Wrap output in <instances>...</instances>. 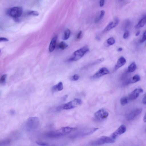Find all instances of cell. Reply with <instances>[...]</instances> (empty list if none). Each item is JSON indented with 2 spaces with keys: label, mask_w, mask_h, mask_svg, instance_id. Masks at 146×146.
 <instances>
[{
  "label": "cell",
  "mask_w": 146,
  "mask_h": 146,
  "mask_svg": "<svg viewBox=\"0 0 146 146\" xmlns=\"http://www.w3.org/2000/svg\"><path fill=\"white\" fill-rule=\"evenodd\" d=\"M82 103L81 100L78 98L74 99L73 100L68 102L63 105V109L65 110H69L75 108L80 106Z\"/></svg>",
  "instance_id": "obj_5"
},
{
  "label": "cell",
  "mask_w": 146,
  "mask_h": 146,
  "mask_svg": "<svg viewBox=\"0 0 146 146\" xmlns=\"http://www.w3.org/2000/svg\"><path fill=\"white\" fill-rule=\"evenodd\" d=\"M68 45L64 41L60 42L58 44V47L62 50L66 48Z\"/></svg>",
  "instance_id": "obj_23"
},
{
  "label": "cell",
  "mask_w": 146,
  "mask_h": 146,
  "mask_svg": "<svg viewBox=\"0 0 146 146\" xmlns=\"http://www.w3.org/2000/svg\"><path fill=\"white\" fill-rule=\"evenodd\" d=\"M105 13V11L104 10H101L100 11V15L96 19L95 22H98L103 17Z\"/></svg>",
  "instance_id": "obj_22"
},
{
  "label": "cell",
  "mask_w": 146,
  "mask_h": 146,
  "mask_svg": "<svg viewBox=\"0 0 146 146\" xmlns=\"http://www.w3.org/2000/svg\"><path fill=\"white\" fill-rule=\"evenodd\" d=\"M136 68V65L134 62H132L128 66L127 72L130 73L134 71Z\"/></svg>",
  "instance_id": "obj_19"
},
{
  "label": "cell",
  "mask_w": 146,
  "mask_h": 146,
  "mask_svg": "<svg viewBox=\"0 0 146 146\" xmlns=\"http://www.w3.org/2000/svg\"><path fill=\"white\" fill-rule=\"evenodd\" d=\"M126 129V126L124 125H121L113 132L110 135V137L115 140L120 135L124 133Z\"/></svg>",
  "instance_id": "obj_7"
},
{
  "label": "cell",
  "mask_w": 146,
  "mask_h": 146,
  "mask_svg": "<svg viewBox=\"0 0 146 146\" xmlns=\"http://www.w3.org/2000/svg\"><path fill=\"white\" fill-rule=\"evenodd\" d=\"M98 129V128H93L90 129L86 131L82 134L83 135H90Z\"/></svg>",
  "instance_id": "obj_20"
},
{
  "label": "cell",
  "mask_w": 146,
  "mask_h": 146,
  "mask_svg": "<svg viewBox=\"0 0 146 146\" xmlns=\"http://www.w3.org/2000/svg\"><path fill=\"white\" fill-rule=\"evenodd\" d=\"M129 35V32L128 31H126L124 33L123 37L124 39H126L128 38Z\"/></svg>",
  "instance_id": "obj_30"
},
{
  "label": "cell",
  "mask_w": 146,
  "mask_h": 146,
  "mask_svg": "<svg viewBox=\"0 0 146 146\" xmlns=\"http://www.w3.org/2000/svg\"><path fill=\"white\" fill-rule=\"evenodd\" d=\"M109 115V113L105 109L102 108L94 114L95 118L98 120H102L107 118Z\"/></svg>",
  "instance_id": "obj_6"
},
{
  "label": "cell",
  "mask_w": 146,
  "mask_h": 146,
  "mask_svg": "<svg viewBox=\"0 0 146 146\" xmlns=\"http://www.w3.org/2000/svg\"><path fill=\"white\" fill-rule=\"evenodd\" d=\"M47 137L54 138L60 137L64 135L60 129L55 131H52L47 133L46 134Z\"/></svg>",
  "instance_id": "obj_12"
},
{
  "label": "cell",
  "mask_w": 146,
  "mask_h": 146,
  "mask_svg": "<svg viewBox=\"0 0 146 146\" xmlns=\"http://www.w3.org/2000/svg\"><path fill=\"white\" fill-rule=\"evenodd\" d=\"M57 39V36L55 35L51 39L49 47V50L50 52H52L54 49Z\"/></svg>",
  "instance_id": "obj_15"
},
{
  "label": "cell",
  "mask_w": 146,
  "mask_h": 146,
  "mask_svg": "<svg viewBox=\"0 0 146 146\" xmlns=\"http://www.w3.org/2000/svg\"><path fill=\"white\" fill-rule=\"evenodd\" d=\"M28 14L34 16H38L39 15V13L36 11H31L28 12Z\"/></svg>",
  "instance_id": "obj_28"
},
{
  "label": "cell",
  "mask_w": 146,
  "mask_h": 146,
  "mask_svg": "<svg viewBox=\"0 0 146 146\" xmlns=\"http://www.w3.org/2000/svg\"><path fill=\"white\" fill-rule=\"evenodd\" d=\"M145 131H146V129H145Z\"/></svg>",
  "instance_id": "obj_43"
},
{
  "label": "cell",
  "mask_w": 146,
  "mask_h": 146,
  "mask_svg": "<svg viewBox=\"0 0 146 146\" xmlns=\"http://www.w3.org/2000/svg\"><path fill=\"white\" fill-rule=\"evenodd\" d=\"M109 73L110 71L108 68L106 67H102L99 69L92 78L94 79L98 78L104 75L108 74Z\"/></svg>",
  "instance_id": "obj_9"
},
{
  "label": "cell",
  "mask_w": 146,
  "mask_h": 146,
  "mask_svg": "<svg viewBox=\"0 0 146 146\" xmlns=\"http://www.w3.org/2000/svg\"><path fill=\"white\" fill-rule=\"evenodd\" d=\"M122 50V48H119L117 50V51L118 52L121 51Z\"/></svg>",
  "instance_id": "obj_40"
},
{
  "label": "cell",
  "mask_w": 146,
  "mask_h": 146,
  "mask_svg": "<svg viewBox=\"0 0 146 146\" xmlns=\"http://www.w3.org/2000/svg\"><path fill=\"white\" fill-rule=\"evenodd\" d=\"M143 120L145 122H146V113L144 116Z\"/></svg>",
  "instance_id": "obj_37"
},
{
  "label": "cell",
  "mask_w": 146,
  "mask_h": 146,
  "mask_svg": "<svg viewBox=\"0 0 146 146\" xmlns=\"http://www.w3.org/2000/svg\"><path fill=\"white\" fill-rule=\"evenodd\" d=\"M143 92V90L141 88H137L135 89L129 95V100H132L136 99Z\"/></svg>",
  "instance_id": "obj_11"
},
{
  "label": "cell",
  "mask_w": 146,
  "mask_h": 146,
  "mask_svg": "<svg viewBox=\"0 0 146 146\" xmlns=\"http://www.w3.org/2000/svg\"><path fill=\"white\" fill-rule=\"evenodd\" d=\"M76 128L69 127H65L61 128L60 129L64 135L68 134L75 130Z\"/></svg>",
  "instance_id": "obj_16"
},
{
  "label": "cell",
  "mask_w": 146,
  "mask_h": 146,
  "mask_svg": "<svg viewBox=\"0 0 146 146\" xmlns=\"http://www.w3.org/2000/svg\"><path fill=\"white\" fill-rule=\"evenodd\" d=\"M89 50V48L87 46H85L76 50L69 59V61H75L79 60L88 52Z\"/></svg>",
  "instance_id": "obj_1"
},
{
  "label": "cell",
  "mask_w": 146,
  "mask_h": 146,
  "mask_svg": "<svg viewBox=\"0 0 146 146\" xmlns=\"http://www.w3.org/2000/svg\"><path fill=\"white\" fill-rule=\"evenodd\" d=\"M140 79V78L139 76L136 74L130 78L126 80L123 84L125 85H127L130 84L136 83L139 81Z\"/></svg>",
  "instance_id": "obj_13"
},
{
  "label": "cell",
  "mask_w": 146,
  "mask_h": 146,
  "mask_svg": "<svg viewBox=\"0 0 146 146\" xmlns=\"http://www.w3.org/2000/svg\"><path fill=\"white\" fill-rule=\"evenodd\" d=\"M23 9L20 7H14L10 9L8 11V13L11 17L14 19L17 18L22 14Z\"/></svg>",
  "instance_id": "obj_4"
},
{
  "label": "cell",
  "mask_w": 146,
  "mask_h": 146,
  "mask_svg": "<svg viewBox=\"0 0 146 146\" xmlns=\"http://www.w3.org/2000/svg\"><path fill=\"white\" fill-rule=\"evenodd\" d=\"M39 120L38 117H29L26 122L27 128L28 130H32L36 128L39 124Z\"/></svg>",
  "instance_id": "obj_3"
},
{
  "label": "cell",
  "mask_w": 146,
  "mask_h": 146,
  "mask_svg": "<svg viewBox=\"0 0 146 146\" xmlns=\"http://www.w3.org/2000/svg\"><path fill=\"white\" fill-rule=\"evenodd\" d=\"M7 78V75L4 74L2 75L0 79V82L1 83H4L6 81V78Z\"/></svg>",
  "instance_id": "obj_27"
},
{
  "label": "cell",
  "mask_w": 146,
  "mask_h": 146,
  "mask_svg": "<svg viewBox=\"0 0 146 146\" xmlns=\"http://www.w3.org/2000/svg\"><path fill=\"white\" fill-rule=\"evenodd\" d=\"M36 143L38 145L42 146H47L48 145V143L40 141H36Z\"/></svg>",
  "instance_id": "obj_26"
},
{
  "label": "cell",
  "mask_w": 146,
  "mask_h": 146,
  "mask_svg": "<svg viewBox=\"0 0 146 146\" xmlns=\"http://www.w3.org/2000/svg\"><path fill=\"white\" fill-rule=\"evenodd\" d=\"M105 1L104 0H101L100 2V6L101 7H103L104 3Z\"/></svg>",
  "instance_id": "obj_36"
},
{
  "label": "cell",
  "mask_w": 146,
  "mask_h": 146,
  "mask_svg": "<svg viewBox=\"0 0 146 146\" xmlns=\"http://www.w3.org/2000/svg\"><path fill=\"white\" fill-rule=\"evenodd\" d=\"M140 31H138L137 33H136L135 34V36H138L140 34Z\"/></svg>",
  "instance_id": "obj_39"
},
{
  "label": "cell",
  "mask_w": 146,
  "mask_h": 146,
  "mask_svg": "<svg viewBox=\"0 0 146 146\" xmlns=\"http://www.w3.org/2000/svg\"><path fill=\"white\" fill-rule=\"evenodd\" d=\"M119 22V19L117 17H115L113 21L110 22L107 25L104 29V31L107 32L116 27L118 24Z\"/></svg>",
  "instance_id": "obj_10"
},
{
  "label": "cell",
  "mask_w": 146,
  "mask_h": 146,
  "mask_svg": "<svg viewBox=\"0 0 146 146\" xmlns=\"http://www.w3.org/2000/svg\"><path fill=\"white\" fill-rule=\"evenodd\" d=\"M10 142L9 140H6L0 142V145H5L9 143Z\"/></svg>",
  "instance_id": "obj_31"
},
{
  "label": "cell",
  "mask_w": 146,
  "mask_h": 146,
  "mask_svg": "<svg viewBox=\"0 0 146 146\" xmlns=\"http://www.w3.org/2000/svg\"><path fill=\"white\" fill-rule=\"evenodd\" d=\"M82 33V31H80L78 33V34L76 36V38L77 39H79L80 38V37Z\"/></svg>",
  "instance_id": "obj_35"
},
{
  "label": "cell",
  "mask_w": 146,
  "mask_h": 146,
  "mask_svg": "<svg viewBox=\"0 0 146 146\" xmlns=\"http://www.w3.org/2000/svg\"><path fill=\"white\" fill-rule=\"evenodd\" d=\"M68 97V96L67 95H66L65 96L63 97V100L64 101H65V100L66 99V98H67Z\"/></svg>",
  "instance_id": "obj_38"
},
{
  "label": "cell",
  "mask_w": 146,
  "mask_h": 146,
  "mask_svg": "<svg viewBox=\"0 0 146 146\" xmlns=\"http://www.w3.org/2000/svg\"><path fill=\"white\" fill-rule=\"evenodd\" d=\"M9 39L5 37H1L0 38V41H8Z\"/></svg>",
  "instance_id": "obj_34"
},
{
  "label": "cell",
  "mask_w": 146,
  "mask_h": 146,
  "mask_svg": "<svg viewBox=\"0 0 146 146\" xmlns=\"http://www.w3.org/2000/svg\"><path fill=\"white\" fill-rule=\"evenodd\" d=\"M11 113H14V111H12H12H11Z\"/></svg>",
  "instance_id": "obj_41"
},
{
  "label": "cell",
  "mask_w": 146,
  "mask_h": 146,
  "mask_svg": "<svg viewBox=\"0 0 146 146\" xmlns=\"http://www.w3.org/2000/svg\"><path fill=\"white\" fill-rule=\"evenodd\" d=\"M146 40V31H145L143 34L142 39L140 41V43H142Z\"/></svg>",
  "instance_id": "obj_29"
},
{
  "label": "cell",
  "mask_w": 146,
  "mask_h": 146,
  "mask_svg": "<svg viewBox=\"0 0 146 146\" xmlns=\"http://www.w3.org/2000/svg\"><path fill=\"white\" fill-rule=\"evenodd\" d=\"M142 111L141 108H138L132 111L127 115V119L129 121L134 119L141 113Z\"/></svg>",
  "instance_id": "obj_8"
},
{
  "label": "cell",
  "mask_w": 146,
  "mask_h": 146,
  "mask_svg": "<svg viewBox=\"0 0 146 146\" xmlns=\"http://www.w3.org/2000/svg\"><path fill=\"white\" fill-rule=\"evenodd\" d=\"M142 102L144 104L146 105V93L144 94Z\"/></svg>",
  "instance_id": "obj_33"
},
{
  "label": "cell",
  "mask_w": 146,
  "mask_h": 146,
  "mask_svg": "<svg viewBox=\"0 0 146 146\" xmlns=\"http://www.w3.org/2000/svg\"><path fill=\"white\" fill-rule=\"evenodd\" d=\"M128 99L126 97L122 98L120 100V103L122 106H124L128 103Z\"/></svg>",
  "instance_id": "obj_24"
},
{
  "label": "cell",
  "mask_w": 146,
  "mask_h": 146,
  "mask_svg": "<svg viewBox=\"0 0 146 146\" xmlns=\"http://www.w3.org/2000/svg\"><path fill=\"white\" fill-rule=\"evenodd\" d=\"M146 23V17L141 19L138 24L135 26V28L137 29H139L143 27Z\"/></svg>",
  "instance_id": "obj_17"
},
{
  "label": "cell",
  "mask_w": 146,
  "mask_h": 146,
  "mask_svg": "<svg viewBox=\"0 0 146 146\" xmlns=\"http://www.w3.org/2000/svg\"><path fill=\"white\" fill-rule=\"evenodd\" d=\"M70 34V31L69 29H66L64 32L62 39L64 40H67L69 38Z\"/></svg>",
  "instance_id": "obj_21"
},
{
  "label": "cell",
  "mask_w": 146,
  "mask_h": 146,
  "mask_svg": "<svg viewBox=\"0 0 146 146\" xmlns=\"http://www.w3.org/2000/svg\"><path fill=\"white\" fill-rule=\"evenodd\" d=\"M145 45H146V44H145Z\"/></svg>",
  "instance_id": "obj_42"
},
{
  "label": "cell",
  "mask_w": 146,
  "mask_h": 146,
  "mask_svg": "<svg viewBox=\"0 0 146 146\" xmlns=\"http://www.w3.org/2000/svg\"><path fill=\"white\" fill-rule=\"evenodd\" d=\"M107 43L110 45L113 44L115 42V40L114 38L112 37H110L108 38L107 41Z\"/></svg>",
  "instance_id": "obj_25"
},
{
  "label": "cell",
  "mask_w": 146,
  "mask_h": 146,
  "mask_svg": "<svg viewBox=\"0 0 146 146\" xmlns=\"http://www.w3.org/2000/svg\"><path fill=\"white\" fill-rule=\"evenodd\" d=\"M126 60L123 57H120L118 60L117 63L115 65L114 69L115 71L124 65L126 63Z\"/></svg>",
  "instance_id": "obj_14"
},
{
  "label": "cell",
  "mask_w": 146,
  "mask_h": 146,
  "mask_svg": "<svg viewBox=\"0 0 146 146\" xmlns=\"http://www.w3.org/2000/svg\"><path fill=\"white\" fill-rule=\"evenodd\" d=\"M63 83L61 82H60L56 85L53 86L52 88V90L53 91H60L63 89Z\"/></svg>",
  "instance_id": "obj_18"
},
{
  "label": "cell",
  "mask_w": 146,
  "mask_h": 146,
  "mask_svg": "<svg viewBox=\"0 0 146 146\" xmlns=\"http://www.w3.org/2000/svg\"><path fill=\"white\" fill-rule=\"evenodd\" d=\"M79 78V76L77 74H75L72 76V79L74 81L77 80Z\"/></svg>",
  "instance_id": "obj_32"
},
{
  "label": "cell",
  "mask_w": 146,
  "mask_h": 146,
  "mask_svg": "<svg viewBox=\"0 0 146 146\" xmlns=\"http://www.w3.org/2000/svg\"><path fill=\"white\" fill-rule=\"evenodd\" d=\"M115 141L110 137L103 136L92 142L91 145L92 146H97L105 143H113Z\"/></svg>",
  "instance_id": "obj_2"
}]
</instances>
